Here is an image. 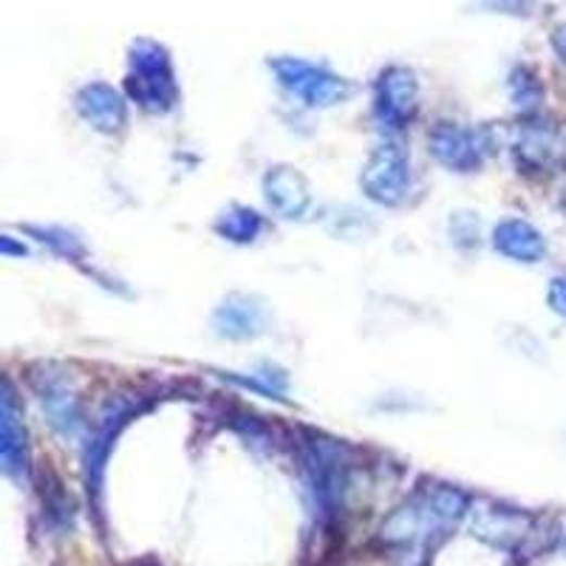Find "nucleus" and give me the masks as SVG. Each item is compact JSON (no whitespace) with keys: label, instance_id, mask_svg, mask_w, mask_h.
<instances>
[{"label":"nucleus","instance_id":"1","mask_svg":"<svg viewBox=\"0 0 566 566\" xmlns=\"http://www.w3.org/2000/svg\"><path fill=\"white\" fill-rule=\"evenodd\" d=\"M408 181V156H405L400 144L394 142L380 144V148L368 156L366 167H363V176H360L363 193L372 201H377V204H386V207L400 204V201L405 199Z\"/></svg>","mask_w":566,"mask_h":566},{"label":"nucleus","instance_id":"2","mask_svg":"<svg viewBox=\"0 0 566 566\" xmlns=\"http://www.w3.org/2000/svg\"><path fill=\"white\" fill-rule=\"evenodd\" d=\"M32 386H35L43 411L51 416V425L63 437H74L83 428V408H79V397L72 386V377L63 368L43 366L40 372L32 374Z\"/></svg>","mask_w":566,"mask_h":566},{"label":"nucleus","instance_id":"3","mask_svg":"<svg viewBox=\"0 0 566 566\" xmlns=\"http://www.w3.org/2000/svg\"><path fill=\"white\" fill-rule=\"evenodd\" d=\"M518 165L541 173L566 167V134L558 125H521L516 134Z\"/></svg>","mask_w":566,"mask_h":566},{"label":"nucleus","instance_id":"4","mask_svg":"<svg viewBox=\"0 0 566 566\" xmlns=\"http://www.w3.org/2000/svg\"><path fill=\"white\" fill-rule=\"evenodd\" d=\"M430 151L444 167L460 173H470L481 165V144L476 134L460 128V125L439 123L430 130Z\"/></svg>","mask_w":566,"mask_h":566},{"label":"nucleus","instance_id":"5","mask_svg":"<svg viewBox=\"0 0 566 566\" xmlns=\"http://www.w3.org/2000/svg\"><path fill=\"white\" fill-rule=\"evenodd\" d=\"M264 193L269 207L284 215V218H301L312 207L306 179L298 171H292V167H275V171L266 173Z\"/></svg>","mask_w":566,"mask_h":566},{"label":"nucleus","instance_id":"6","mask_svg":"<svg viewBox=\"0 0 566 566\" xmlns=\"http://www.w3.org/2000/svg\"><path fill=\"white\" fill-rule=\"evenodd\" d=\"M493 247L518 264H538L546 255L544 236L521 218H504L495 224Z\"/></svg>","mask_w":566,"mask_h":566},{"label":"nucleus","instance_id":"7","mask_svg":"<svg viewBox=\"0 0 566 566\" xmlns=\"http://www.w3.org/2000/svg\"><path fill=\"white\" fill-rule=\"evenodd\" d=\"M280 77L306 105H331V102L345 97V88L340 79L315 72L309 65H280Z\"/></svg>","mask_w":566,"mask_h":566},{"label":"nucleus","instance_id":"8","mask_svg":"<svg viewBox=\"0 0 566 566\" xmlns=\"http://www.w3.org/2000/svg\"><path fill=\"white\" fill-rule=\"evenodd\" d=\"M79 114L86 116L91 128L102 134H116L125 125V105L111 88L105 86H88L77 97Z\"/></svg>","mask_w":566,"mask_h":566},{"label":"nucleus","instance_id":"9","mask_svg":"<svg viewBox=\"0 0 566 566\" xmlns=\"http://www.w3.org/2000/svg\"><path fill=\"white\" fill-rule=\"evenodd\" d=\"M261 306L244 294H232L218 306L215 312V329L218 335H227L232 340H244V337H255L261 331Z\"/></svg>","mask_w":566,"mask_h":566},{"label":"nucleus","instance_id":"10","mask_svg":"<svg viewBox=\"0 0 566 566\" xmlns=\"http://www.w3.org/2000/svg\"><path fill=\"white\" fill-rule=\"evenodd\" d=\"M416 108V88L411 77H388L380 91V114L388 123V128H402L414 116Z\"/></svg>","mask_w":566,"mask_h":566},{"label":"nucleus","instance_id":"11","mask_svg":"<svg viewBox=\"0 0 566 566\" xmlns=\"http://www.w3.org/2000/svg\"><path fill=\"white\" fill-rule=\"evenodd\" d=\"M0 451H3L7 462H26V428H23L21 414H17V402L9 380L3 386V408H0Z\"/></svg>","mask_w":566,"mask_h":566},{"label":"nucleus","instance_id":"12","mask_svg":"<svg viewBox=\"0 0 566 566\" xmlns=\"http://www.w3.org/2000/svg\"><path fill=\"white\" fill-rule=\"evenodd\" d=\"M215 230L222 232L227 241L247 244V241H255V236L261 232V215L250 207H230L215 222Z\"/></svg>","mask_w":566,"mask_h":566},{"label":"nucleus","instance_id":"13","mask_svg":"<svg viewBox=\"0 0 566 566\" xmlns=\"http://www.w3.org/2000/svg\"><path fill=\"white\" fill-rule=\"evenodd\" d=\"M40 236H43L46 244H51L58 252L68 255V259H77V255H83V247H79V241L72 236V232H65V230H40Z\"/></svg>","mask_w":566,"mask_h":566},{"label":"nucleus","instance_id":"14","mask_svg":"<svg viewBox=\"0 0 566 566\" xmlns=\"http://www.w3.org/2000/svg\"><path fill=\"white\" fill-rule=\"evenodd\" d=\"M546 301H550V309L555 312V315L566 317V275H558V278L550 280Z\"/></svg>","mask_w":566,"mask_h":566}]
</instances>
